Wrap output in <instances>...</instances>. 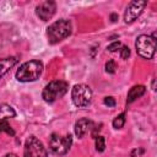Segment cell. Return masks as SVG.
<instances>
[{
    "instance_id": "obj_1",
    "label": "cell",
    "mask_w": 157,
    "mask_h": 157,
    "mask_svg": "<svg viewBox=\"0 0 157 157\" xmlns=\"http://www.w3.org/2000/svg\"><path fill=\"white\" fill-rule=\"evenodd\" d=\"M43 72V63L39 60H29L23 63L16 71V78L21 82H32L39 78Z\"/></svg>"
},
{
    "instance_id": "obj_2",
    "label": "cell",
    "mask_w": 157,
    "mask_h": 157,
    "mask_svg": "<svg viewBox=\"0 0 157 157\" xmlns=\"http://www.w3.org/2000/svg\"><path fill=\"white\" fill-rule=\"evenodd\" d=\"M71 29H72V26L69 20L61 18L55 21L47 28V36H48L49 43L55 44L61 42L63 39H65L71 34Z\"/></svg>"
},
{
    "instance_id": "obj_3",
    "label": "cell",
    "mask_w": 157,
    "mask_h": 157,
    "mask_svg": "<svg viewBox=\"0 0 157 157\" xmlns=\"http://www.w3.org/2000/svg\"><path fill=\"white\" fill-rule=\"evenodd\" d=\"M69 90V83L63 80H54L45 85L42 92V97L47 103H53L58 98H61Z\"/></svg>"
},
{
    "instance_id": "obj_4",
    "label": "cell",
    "mask_w": 157,
    "mask_h": 157,
    "mask_svg": "<svg viewBox=\"0 0 157 157\" xmlns=\"http://www.w3.org/2000/svg\"><path fill=\"white\" fill-rule=\"evenodd\" d=\"M135 48L137 54L144 59H152L156 52V33L152 36L141 34L136 38Z\"/></svg>"
},
{
    "instance_id": "obj_5",
    "label": "cell",
    "mask_w": 157,
    "mask_h": 157,
    "mask_svg": "<svg viewBox=\"0 0 157 157\" xmlns=\"http://www.w3.org/2000/svg\"><path fill=\"white\" fill-rule=\"evenodd\" d=\"M72 145V137L70 134H66L64 136L59 134H52L49 139V148L54 155L63 156L66 155Z\"/></svg>"
},
{
    "instance_id": "obj_6",
    "label": "cell",
    "mask_w": 157,
    "mask_h": 157,
    "mask_svg": "<svg viewBox=\"0 0 157 157\" xmlns=\"http://www.w3.org/2000/svg\"><path fill=\"white\" fill-rule=\"evenodd\" d=\"M71 98L76 107H78V108L87 107L92 99V91L85 83L75 85L72 88V92H71Z\"/></svg>"
},
{
    "instance_id": "obj_7",
    "label": "cell",
    "mask_w": 157,
    "mask_h": 157,
    "mask_svg": "<svg viewBox=\"0 0 157 157\" xmlns=\"http://www.w3.org/2000/svg\"><path fill=\"white\" fill-rule=\"evenodd\" d=\"M23 157H48V152L36 136H29L25 142Z\"/></svg>"
},
{
    "instance_id": "obj_8",
    "label": "cell",
    "mask_w": 157,
    "mask_h": 157,
    "mask_svg": "<svg viewBox=\"0 0 157 157\" xmlns=\"http://www.w3.org/2000/svg\"><path fill=\"white\" fill-rule=\"evenodd\" d=\"M147 5L146 1H139V0H135V1H131L126 10H125V13H124V21L126 23H131L134 22L140 15L141 12L144 11L145 6Z\"/></svg>"
},
{
    "instance_id": "obj_9",
    "label": "cell",
    "mask_w": 157,
    "mask_h": 157,
    "mask_svg": "<svg viewBox=\"0 0 157 157\" xmlns=\"http://www.w3.org/2000/svg\"><path fill=\"white\" fill-rule=\"evenodd\" d=\"M55 11H56V4L54 1H52V0L43 1V2L38 4L37 7H36V13L42 21L50 20L54 16Z\"/></svg>"
},
{
    "instance_id": "obj_10",
    "label": "cell",
    "mask_w": 157,
    "mask_h": 157,
    "mask_svg": "<svg viewBox=\"0 0 157 157\" xmlns=\"http://www.w3.org/2000/svg\"><path fill=\"white\" fill-rule=\"evenodd\" d=\"M91 129H93V121L87 118H82V119L77 120L75 124V134L80 139L83 137Z\"/></svg>"
},
{
    "instance_id": "obj_11",
    "label": "cell",
    "mask_w": 157,
    "mask_h": 157,
    "mask_svg": "<svg viewBox=\"0 0 157 157\" xmlns=\"http://www.w3.org/2000/svg\"><path fill=\"white\" fill-rule=\"evenodd\" d=\"M145 92H146V87L142 86V85H136V86L131 87L130 91L128 92L126 102H128V103H132L134 101H136L137 98H140Z\"/></svg>"
},
{
    "instance_id": "obj_12",
    "label": "cell",
    "mask_w": 157,
    "mask_h": 157,
    "mask_svg": "<svg viewBox=\"0 0 157 157\" xmlns=\"http://www.w3.org/2000/svg\"><path fill=\"white\" fill-rule=\"evenodd\" d=\"M17 58L16 56H9V58H4L0 59V77H2L11 67H13V65L17 63Z\"/></svg>"
},
{
    "instance_id": "obj_13",
    "label": "cell",
    "mask_w": 157,
    "mask_h": 157,
    "mask_svg": "<svg viewBox=\"0 0 157 157\" xmlns=\"http://www.w3.org/2000/svg\"><path fill=\"white\" fill-rule=\"evenodd\" d=\"M16 115L15 109L9 104H0V121L7 120Z\"/></svg>"
},
{
    "instance_id": "obj_14",
    "label": "cell",
    "mask_w": 157,
    "mask_h": 157,
    "mask_svg": "<svg viewBox=\"0 0 157 157\" xmlns=\"http://www.w3.org/2000/svg\"><path fill=\"white\" fill-rule=\"evenodd\" d=\"M124 124H125V113L119 114V115L115 117L114 120H113V126H114L115 129H121V128L124 126Z\"/></svg>"
},
{
    "instance_id": "obj_15",
    "label": "cell",
    "mask_w": 157,
    "mask_h": 157,
    "mask_svg": "<svg viewBox=\"0 0 157 157\" xmlns=\"http://www.w3.org/2000/svg\"><path fill=\"white\" fill-rule=\"evenodd\" d=\"M94 139H96V150L98 152H103L104 148H105V140H104V137L101 136V135H97Z\"/></svg>"
},
{
    "instance_id": "obj_16",
    "label": "cell",
    "mask_w": 157,
    "mask_h": 157,
    "mask_svg": "<svg viewBox=\"0 0 157 157\" xmlns=\"http://www.w3.org/2000/svg\"><path fill=\"white\" fill-rule=\"evenodd\" d=\"M1 131H5L6 134H9V135H11V136H13V135H15V131H13V130H12V128L9 125L7 120L0 121V132H1Z\"/></svg>"
},
{
    "instance_id": "obj_17",
    "label": "cell",
    "mask_w": 157,
    "mask_h": 157,
    "mask_svg": "<svg viewBox=\"0 0 157 157\" xmlns=\"http://www.w3.org/2000/svg\"><path fill=\"white\" fill-rule=\"evenodd\" d=\"M115 69H117V64L114 60H109L105 63V71L109 72V74H114L115 72Z\"/></svg>"
},
{
    "instance_id": "obj_18",
    "label": "cell",
    "mask_w": 157,
    "mask_h": 157,
    "mask_svg": "<svg viewBox=\"0 0 157 157\" xmlns=\"http://www.w3.org/2000/svg\"><path fill=\"white\" fill-rule=\"evenodd\" d=\"M129 55H130V49L126 47V45H121V48H120V56H121V59H128L129 58Z\"/></svg>"
},
{
    "instance_id": "obj_19",
    "label": "cell",
    "mask_w": 157,
    "mask_h": 157,
    "mask_svg": "<svg viewBox=\"0 0 157 157\" xmlns=\"http://www.w3.org/2000/svg\"><path fill=\"white\" fill-rule=\"evenodd\" d=\"M119 48H121V43H120V42H113V43H110V44L107 47V49H108L109 52H115V50H118Z\"/></svg>"
},
{
    "instance_id": "obj_20",
    "label": "cell",
    "mask_w": 157,
    "mask_h": 157,
    "mask_svg": "<svg viewBox=\"0 0 157 157\" xmlns=\"http://www.w3.org/2000/svg\"><path fill=\"white\" fill-rule=\"evenodd\" d=\"M103 102H104V104L108 105V107H114V105H115V99H114L113 97H105Z\"/></svg>"
},
{
    "instance_id": "obj_21",
    "label": "cell",
    "mask_w": 157,
    "mask_h": 157,
    "mask_svg": "<svg viewBox=\"0 0 157 157\" xmlns=\"http://www.w3.org/2000/svg\"><path fill=\"white\" fill-rule=\"evenodd\" d=\"M142 153H144V150L142 148H135V150H132L130 157H141Z\"/></svg>"
},
{
    "instance_id": "obj_22",
    "label": "cell",
    "mask_w": 157,
    "mask_h": 157,
    "mask_svg": "<svg viewBox=\"0 0 157 157\" xmlns=\"http://www.w3.org/2000/svg\"><path fill=\"white\" fill-rule=\"evenodd\" d=\"M110 18H112V21H113V22H115V21H117V18H118V16H117L115 13H112V15H110Z\"/></svg>"
},
{
    "instance_id": "obj_23",
    "label": "cell",
    "mask_w": 157,
    "mask_h": 157,
    "mask_svg": "<svg viewBox=\"0 0 157 157\" xmlns=\"http://www.w3.org/2000/svg\"><path fill=\"white\" fill-rule=\"evenodd\" d=\"M4 157H18L17 155H15V153H6Z\"/></svg>"
}]
</instances>
